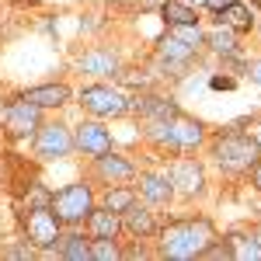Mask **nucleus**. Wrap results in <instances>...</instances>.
Segmentation results:
<instances>
[{
    "instance_id": "473e14b6",
    "label": "nucleus",
    "mask_w": 261,
    "mask_h": 261,
    "mask_svg": "<svg viewBox=\"0 0 261 261\" xmlns=\"http://www.w3.org/2000/svg\"><path fill=\"white\" fill-rule=\"evenodd\" d=\"M140 4H143V7H161L164 0H140Z\"/></svg>"
},
{
    "instance_id": "39448f33",
    "label": "nucleus",
    "mask_w": 261,
    "mask_h": 261,
    "mask_svg": "<svg viewBox=\"0 0 261 261\" xmlns=\"http://www.w3.org/2000/svg\"><path fill=\"white\" fill-rule=\"evenodd\" d=\"M81 105L91 112V115H98V119H119V115L129 112V98H125L122 91H115V87H105V84L84 87Z\"/></svg>"
},
{
    "instance_id": "2f4dec72",
    "label": "nucleus",
    "mask_w": 261,
    "mask_h": 261,
    "mask_svg": "<svg viewBox=\"0 0 261 261\" xmlns=\"http://www.w3.org/2000/svg\"><path fill=\"white\" fill-rule=\"evenodd\" d=\"M247 136H251V140L261 146V122H254V125H251V133H247Z\"/></svg>"
},
{
    "instance_id": "4468645a",
    "label": "nucleus",
    "mask_w": 261,
    "mask_h": 261,
    "mask_svg": "<svg viewBox=\"0 0 261 261\" xmlns=\"http://www.w3.org/2000/svg\"><path fill=\"white\" fill-rule=\"evenodd\" d=\"M21 98L32 101V105H39V108H60V105L70 101V87H66V84H42V87L24 91Z\"/></svg>"
},
{
    "instance_id": "1a4fd4ad",
    "label": "nucleus",
    "mask_w": 261,
    "mask_h": 261,
    "mask_svg": "<svg viewBox=\"0 0 261 261\" xmlns=\"http://www.w3.org/2000/svg\"><path fill=\"white\" fill-rule=\"evenodd\" d=\"M73 146L84 150V153H91V157H101V153L112 150V136H108V129L101 122H84L77 129V136H73Z\"/></svg>"
},
{
    "instance_id": "a878e982",
    "label": "nucleus",
    "mask_w": 261,
    "mask_h": 261,
    "mask_svg": "<svg viewBox=\"0 0 261 261\" xmlns=\"http://www.w3.org/2000/svg\"><path fill=\"white\" fill-rule=\"evenodd\" d=\"M91 258H98V261L122 258V251H119V244H115V237H94V241H91Z\"/></svg>"
},
{
    "instance_id": "ddd939ff",
    "label": "nucleus",
    "mask_w": 261,
    "mask_h": 261,
    "mask_svg": "<svg viewBox=\"0 0 261 261\" xmlns=\"http://www.w3.org/2000/svg\"><path fill=\"white\" fill-rule=\"evenodd\" d=\"M129 108L146 115V119H174L178 115V105L167 98H157V94H140V98L129 101Z\"/></svg>"
},
{
    "instance_id": "72a5a7b5",
    "label": "nucleus",
    "mask_w": 261,
    "mask_h": 261,
    "mask_svg": "<svg viewBox=\"0 0 261 261\" xmlns=\"http://www.w3.org/2000/svg\"><path fill=\"white\" fill-rule=\"evenodd\" d=\"M119 4H140V0H119Z\"/></svg>"
},
{
    "instance_id": "f3484780",
    "label": "nucleus",
    "mask_w": 261,
    "mask_h": 261,
    "mask_svg": "<svg viewBox=\"0 0 261 261\" xmlns=\"http://www.w3.org/2000/svg\"><path fill=\"white\" fill-rule=\"evenodd\" d=\"M220 24H223V28H230V32H251V28H254V14L244 7L241 0H233L230 7H223V11H220Z\"/></svg>"
},
{
    "instance_id": "dca6fc26",
    "label": "nucleus",
    "mask_w": 261,
    "mask_h": 261,
    "mask_svg": "<svg viewBox=\"0 0 261 261\" xmlns=\"http://www.w3.org/2000/svg\"><path fill=\"white\" fill-rule=\"evenodd\" d=\"M94 161H98V174L105 181H125V178H133V174H136V167L125 161V157L112 153V150H108V153H101V157H94Z\"/></svg>"
},
{
    "instance_id": "f704fd0d",
    "label": "nucleus",
    "mask_w": 261,
    "mask_h": 261,
    "mask_svg": "<svg viewBox=\"0 0 261 261\" xmlns=\"http://www.w3.org/2000/svg\"><path fill=\"white\" fill-rule=\"evenodd\" d=\"M14 4H35V0H14Z\"/></svg>"
},
{
    "instance_id": "c9c22d12",
    "label": "nucleus",
    "mask_w": 261,
    "mask_h": 261,
    "mask_svg": "<svg viewBox=\"0 0 261 261\" xmlns=\"http://www.w3.org/2000/svg\"><path fill=\"white\" fill-rule=\"evenodd\" d=\"M192 4H205V0H192Z\"/></svg>"
},
{
    "instance_id": "0eeeda50",
    "label": "nucleus",
    "mask_w": 261,
    "mask_h": 261,
    "mask_svg": "<svg viewBox=\"0 0 261 261\" xmlns=\"http://www.w3.org/2000/svg\"><path fill=\"white\" fill-rule=\"evenodd\" d=\"M42 108L39 105H32V101H11L7 105V115H4V125H7V133L11 136H32V133H39V125H42V115H39Z\"/></svg>"
},
{
    "instance_id": "f03ea898",
    "label": "nucleus",
    "mask_w": 261,
    "mask_h": 261,
    "mask_svg": "<svg viewBox=\"0 0 261 261\" xmlns=\"http://www.w3.org/2000/svg\"><path fill=\"white\" fill-rule=\"evenodd\" d=\"M213 157L226 174H244V171H251L258 164L261 146L244 133H223L220 140L213 143Z\"/></svg>"
},
{
    "instance_id": "423d86ee",
    "label": "nucleus",
    "mask_w": 261,
    "mask_h": 261,
    "mask_svg": "<svg viewBox=\"0 0 261 261\" xmlns=\"http://www.w3.org/2000/svg\"><path fill=\"white\" fill-rule=\"evenodd\" d=\"M73 150V133L60 125V122H49V125H39L35 133V153L42 161H53V157H66Z\"/></svg>"
},
{
    "instance_id": "20e7f679",
    "label": "nucleus",
    "mask_w": 261,
    "mask_h": 261,
    "mask_svg": "<svg viewBox=\"0 0 261 261\" xmlns=\"http://www.w3.org/2000/svg\"><path fill=\"white\" fill-rule=\"evenodd\" d=\"M24 233H28V241L42 247V251H49V247H56L63 237V223L60 216L49 209V205H32L28 209V216H24Z\"/></svg>"
},
{
    "instance_id": "7c9ffc66",
    "label": "nucleus",
    "mask_w": 261,
    "mask_h": 261,
    "mask_svg": "<svg viewBox=\"0 0 261 261\" xmlns=\"http://www.w3.org/2000/svg\"><path fill=\"white\" fill-rule=\"evenodd\" d=\"M251 181H254V188L261 192V161L254 164V167H251Z\"/></svg>"
},
{
    "instance_id": "7ed1b4c3",
    "label": "nucleus",
    "mask_w": 261,
    "mask_h": 261,
    "mask_svg": "<svg viewBox=\"0 0 261 261\" xmlns=\"http://www.w3.org/2000/svg\"><path fill=\"white\" fill-rule=\"evenodd\" d=\"M49 209L60 216L63 226H81L87 216H91V209H94V192L87 188V185H66L60 188L53 199H49Z\"/></svg>"
},
{
    "instance_id": "a211bd4d",
    "label": "nucleus",
    "mask_w": 261,
    "mask_h": 261,
    "mask_svg": "<svg viewBox=\"0 0 261 261\" xmlns=\"http://www.w3.org/2000/svg\"><path fill=\"white\" fill-rule=\"evenodd\" d=\"M140 192H143V199L146 202H153V205H164V202L171 199V181L161 178V174H143L140 178Z\"/></svg>"
},
{
    "instance_id": "9b49d317",
    "label": "nucleus",
    "mask_w": 261,
    "mask_h": 261,
    "mask_svg": "<svg viewBox=\"0 0 261 261\" xmlns=\"http://www.w3.org/2000/svg\"><path fill=\"white\" fill-rule=\"evenodd\" d=\"M81 73H91V77H115L119 73V56L112 49H91L81 56Z\"/></svg>"
},
{
    "instance_id": "c756f323",
    "label": "nucleus",
    "mask_w": 261,
    "mask_h": 261,
    "mask_svg": "<svg viewBox=\"0 0 261 261\" xmlns=\"http://www.w3.org/2000/svg\"><path fill=\"white\" fill-rule=\"evenodd\" d=\"M247 70H251V81H254V84H261V60H254L251 66H247Z\"/></svg>"
},
{
    "instance_id": "c85d7f7f",
    "label": "nucleus",
    "mask_w": 261,
    "mask_h": 261,
    "mask_svg": "<svg viewBox=\"0 0 261 261\" xmlns=\"http://www.w3.org/2000/svg\"><path fill=\"white\" fill-rule=\"evenodd\" d=\"M230 4H233V0H205V7H213L216 14H220L223 7H230Z\"/></svg>"
},
{
    "instance_id": "4be33fe9",
    "label": "nucleus",
    "mask_w": 261,
    "mask_h": 261,
    "mask_svg": "<svg viewBox=\"0 0 261 261\" xmlns=\"http://www.w3.org/2000/svg\"><path fill=\"white\" fill-rule=\"evenodd\" d=\"M209 45H213V53H216V56H237V42H233V32H230V28H223L220 24V32H213V35H209Z\"/></svg>"
},
{
    "instance_id": "f8f14e48",
    "label": "nucleus",
    "mask_w": 261,
    "mask_h": 261,
    "mask_svg": "<svg viewBox=\"0 0 261 261\" xmlns=\"http://www.w3.org/2000/svg\"><path fill=\"white\" fill-rule=\"evenodd\" d=\"M122 226H125L133 237H153V233H157V220H153V213H150L146 205H136V202L122 213Z\"/></svg>"
},
{
    "instance_id": "9d476101",
    "label": "nucleus",
    "mask_w": 261,
    "mask_h": 261,
    "mask_svg": "<svg viewBox=\"0 0 261 261\" xmlns=\"http://www.w3.org/2000/svg\"><path fill=\"white\" fill-rule=\"evenodd\" d=\"M205 140V129H202V122L195 119H185V115H174L171 119V150H192V146H199Z\"/></svg>"
},
{
    "instance_id": "f257e3e1",
    "label": "nucleus",
    "mask_w": 261,
    "mask_h": 261,
    "mask_svg": "<svg viewBox=\"0 0 261 261\" xmlns=\"http://www.w3.org/2000/svg\"><path fill=\"white\" fill-rule=\"evenodd\" d=\"M213 241H216V233H213L209 220H188V223H174V226L164 230L161 251H164V258L188 261V258H199Z\"/></svg>"
},
{
    "instance_id": "412c9836",
    "label": "nucleus",
    "mask_w": 261,
    "mask_h": 261,
    "mask_svg": "<svg viewBox=\"0 0 261 261\" xmlns=\"http://www.w3.org/2000/svg\"><path fill=\"white\" fill-rule=\"evenodd\" d=\"M161 14L167 24H195L199 14H195V7H188V4H178V0H164L161 4Z\"/></svg>"
},
{
    "instance_id": "bb28decb",
    "label": "nucleus",
    "mask_w": 261,
    "mask_h": 261,
    "mask_svg": "<svg viewBox=\"0 0 261 261\" xmlns=\"http://www.w3.org/2000/svg\"><path fill=\"white\" fill-rule=\"evenodd\" d=\"M209 87H213V91H233L237 84H233V77H213Z\"/></svg>"
},
{
    "instance_id": "6ab92c4d",
    "label": "nucleus",
    "mask_w": 261,
    "mask_h": 261,
    "mask_svg": "<svg viewBox=\"0 0 261 261\" xmlns=\"http://www.w3.org/2000/svg\"><path fill=\"white\" fill-rule=\"evenodd\" d=\"M157 53H161L167 63H188V60H195V53H199V49L185 45V42L174 39V35H164V39L157 42Z\"/></svg>"
},
{
    "instance_id": "393cba45",
    "label": "nucleus",
    "mask_w": 261,
    "mask_h": 261,
    "mask_svg": "<svg viewBox=\"0 0 261 261\" xmlns=\"http://www.w3.org/2000/svg\"><path fill=\"white\" fill-rule=\"evenodd\" d=\"M133 202H136V192H129V188H112V192L105 195V205H108L112 213H119V216L133 205Z\"/></svg>"
},
{
    "instance_id": "5701e85b",
    "label": "nucleus",
    "mask_w": 261,
    "mask_h": 261,
    "mask_svg": "<svg viewBox=\"0 0 261 261\" xmlns=\"http://www.w3.org/2000/svg\"><path fill=\"white\" fill-rule=\"evenodd\" d=\"M171 35L181 39L185 45H192V49H202V45H205V35L199 32V21H195V24H171Z\"/></svg>"
},
{
    "instance_id": "cd10ccee",
    "label": "nucleus",
    "mask_w": 261,
    "mask_h": 261,
    "mask_svg": "<svg viewBox=\"0 0 261 261\" xmlns=\"http://www.w3.org/2000/svg\"><path fill=\"white\" fill-rule=\"evenodd\" d=\"M7 258H32V247H11Z\"/></svg>"
},
{
    "instance_id": "2eb2a0df",
    "label": "nucleus",
    "mask_w": 261,
    "mask_h": 261,
    "mask_svg": "<svg viewBox=\"0 0 261 261\" xmlns=\"http://www.w3.org/2000/svg\"><path fill=\"white\" fill-rule=\"evenodd\" d=\"M84 223H87V233L91 237H119V230H122V216L112 213L108 205L105 209H91V216Z\"/></svg>"
},
{
    "instance_id": "b1692460",
    "label": "nucleus",
    "mask_w": 261,
    "mask_h": 261,
    "mask_svg": "<svg viewBox=\"0 0 261 261\" xmlns=\"http://www.w3.org/2000/svg\"><path fill=\"white\" fill-rule=\"evenodd\" d=\"M233 258H258L261 261V241L258 233H251V237H233Z\"/></svg>"
},
{
    "instance_id": "6e6552de",
    "label": "nucleus",
    "mask_w": 261,
    "mask_h": 261,
    "mask_svg": "<svg viewBox=\"0 0 261 261\" xmlns=\"http://www.w3.org/2000/svg\"><path fill=\"white\" fill-rule=\"evenodd\" d=\"M167 181H171V188H178L185 195H199L202 185H205V174L195 161H174L167 171Z\"/></svg>"
},
{
    "instance_id": "aec40b11",
    "label": "nucleus",
    "mask_w": 261,
    "mask_h": 261,
    "mask_svg": "<svg viewBox=\"0 0 261 261\" xmlns=\"http://www.w3.org/2000/svg\"><path fill=\"white\" fill-rule=\"evenodd\" d=\"M56 251L66 261H84V258H91V241H84V233H66V237H60Z\"/></svg>"
}]
</instances>
